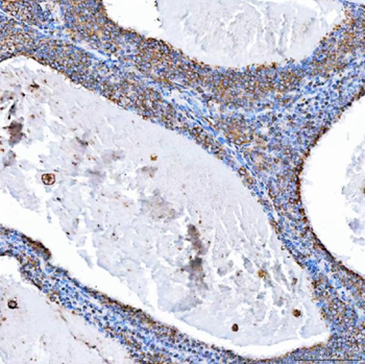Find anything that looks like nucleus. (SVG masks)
<instances>
[{
  "label": "nucleus",
  "mask_w": 365,
  "mask_h": 364,
  "mask_svg": "<svg viewBox=\"0 0 365 364\" xmlns=\"http://www.w3.org/2000/svg\"><path fill=\"white\" fill-rule=\"evenodd\" d=\"M42 180L45 185H52L56 180V177H54L53 174H43Z\"/></svg>",
  "instance_id": "1"
}]
</instances>
